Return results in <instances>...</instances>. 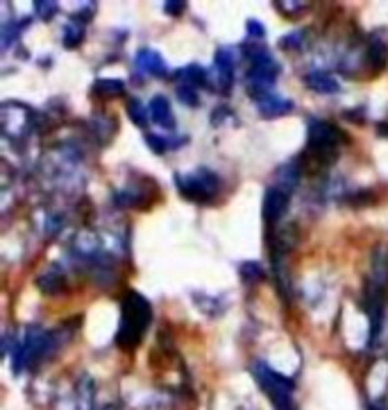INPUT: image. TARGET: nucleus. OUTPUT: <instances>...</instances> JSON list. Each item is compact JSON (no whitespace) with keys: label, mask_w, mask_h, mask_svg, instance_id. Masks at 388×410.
Returning <instances> with one entry per match:
<instances>
[{"label":"nucleus","mask_w":388,"mask_h":410,"mask_svg":"<svg viewBox=\"0 0 388 410\" xmlns=\"http://www.w3.org/2000/svg\"><path fill=\"white\" fill-rule=\"evenodd\" d=\"M153 322V306L141 292L128 290L121 300V326L116 334V345L123 351H132L141 345L143 334Z\"/></svg>","instance_id":"1"},{"label":"nucleus","mask_w":388,"mask_h":410,"mask_svg":"<svg viewBox=\"0 0 388 410\" xmlns=\"http://www.w3.org/2000/svg\"><path fill=\"white\" fill-rule=\"evenodd\" d=\"M345 132L338 130L334 123L311 118L306 125V154L321 166H329L336 161L338 147L345 141Z\"/></svg>","instance_id":"2"},{"label":"nucleus","mask_w":388,"mask_h":410,"mask_svg":"<svg viewBox=\"0 0 388 410\" xmlns=\"http://www.w3.org/2000/svg\"><path fill=\"white\" fill-rule=\"evenodd\" d=\"M253 374H255V379L259 383V388L264 390V394L270 399L272 408L275 410H298V404H295V399H293L295 385H293L291 379H287L284 374L275 372L264 360L255 363Z\"/></svg>","instance_id":"3"},{"label":"nucleus","mask_w":388,"mask_h":410,"mask_svg":"<svg viewBox=\"0 0 388 410\" xmlns=\"http://www.w3.org/2000/svg\"><path fill=\"white\" fill-rule=\"evenodd\" d=\"M175 186L182 198L196 204H211L221 193V179L209 168H198L193 173H177Z\"/></svg>","instance_id":"4"},{"label":"nucleus","mask_w":388,"mask_h":410,"mask_svg":"<svg viewBox=\"0 0 388 410\" xmlns=\"http://www.w3.org/2000/svg\"><path fill=\"white\" fill-rule=\"evenodd\" d=\"M279 71L282 66L277 64L275 57L261 48V45H255V50L250 52V71H248V86L255 100L270 93Z\"/></svg>","instance_id":"5"},{"label":"nucleus","mask_w":388,"mask_h":410,"mask_svg":"<svg viewBox=\"0 0 388 410\" xmlns=\"http://www.w3.org/2000/svg\"><path fill=\"white\" fill-rule=\"evenodd\" d=\"M291 202V193L279 186H268L264 195V222L268 227H275L284 215H287Z\"/></svg>","instance_id":"6"},{"label":"nucleus","mask_w":388,"mask_h":410,"mask_svg":"<svg viewBox=\"0 0 388 410\" xmlns=\"http://www.w3.org/2000/svg\"><path fill=\"white\" fill-rule=\"evenodd\" d=\"M234 68H236V57L232 48H218L214 57V79L216 89L227 93L234 82Z\"/></svg>","instance_id":"7"},{"label":"nucleus","mask_w":388,"mask_h":410,"mask_svg":"<svg viewBox=\"0 0 388 410\" xmlns=\"http://www.w3.org/2000/svg\"><path fill=\"white\" fill-rule=\"evenodd\" d=\"M134 64H136V71L143 73V75H153V77H166L168 75V66L164 62V57L153 48H143V50L136 52Z\"/></svg>","instance_id":"8"},{"label":"nucleus","mask_w":388,"mask_h":410,"mask_svg":"<svg viewBox=\"0 0 388 410\" xmlns=\"http://www.w3.org/2000/svg\"><path fill=\"white\" fill-rule=\"evenodd\" d=\"M257 109L264 118H279V116L291 113L295 109V105H293V100L282 98L275 93V91H270V93L257 98Z\"/></svg>","instance_id":"9"},{"label":"nucleus","mask_w":388,"mask_h":410,"mask_svg":"<svg viewBox=\"0 0 388 410\" xmlns=\"http://www.w3.org/2000/svg\"><path fill=\"white\" fill-rule=\"evenodd\" d=\"M148 111H150L153 123H157L159 127L164 130H173L175 127V116H173V107H170L168 98L164 96H155L148 105Z\"/></svg>","instance_id":"10"},{"label":"nucleus","mask_w":388,"mask_h":410,"mask_svg":"<svg viewBox=\"0 0 388 410\" xmlns=\"http://www.w3.org/2000/svg\"><path fill=\"white\" fill-rule=\"evenodd\" d=\"M304 82H306V86H309V89H314L316 93H323V96H334V93H338V91H340V84L329 73H325V71L309 73V75L304 77Z\"/></svg>","instance_id":"11"},{"label":"nucleus","mask_w":388,"mask_h":410,"mask_svg":"<svg viewBox=\"0 0 388 410\" xmlns=\"http://www.w3.org/2000/svg\"><path fill=\"white\" fill-rule=\"evenodd\" d=\"M91 93L100 100L118 98L125 93V82L123 79H116V77H98L94 82V89H91Z\"/></svg>","instance_id":"12"},{"label":"nucleus","mask_w":388,"mask_h":410,"mask_svg":"<svg viewBox=\"0 0 388 410\" xmlns=\"http://www.w3.org/2000/svg\"><path fill=\"white\" fill-rule=\"evenodd\" d=\"M302 177V161L300 159H295V161H289L287 166H282L277 170V181H279V188L293 193V188L298 186V181Z\"/></svg>","instance_id":"13"},{"label":"nucleus","mask_w":388,"mask_h":410,"mask_svg":"<svg viewBox=\"0 0 388 410\" xmlns=\"http://www.w3.org/2000/svg\"><path fill=\"white\" fill-rule=\"evenodd\" d=\"M366 59H368V64L372 66L375 73L384 71L386 64H388V45H386L382 39H372V41L366 45Z\"/></svg>","instance_id":"14"},{"label":"nucleus","mask_w":388,"mask_h":410,"mask_svg":"<svg viewBox=\"0 0 388 410\" xmlns=\"http://www.w3.org/2000/svg\"><path fill=\"white\" fill-rule=\"evenodd\" d=\"M37 286L45 295H60L66 288V281H64V275L60 270H48L37 279Z\"/></svg>","instance_id":"15"},{"label":"nucleus","mask_w":388,"mask_h":410,"mask_svg":"<svg viewBox=\"0 0 388 410\" xmlns=\"http://www.w3.org/2000/svg\"><path fill=\"white\" fill-rule=\"evenodd\" d=\"M177 79H179L182 84L198 89V86L207 84V71H204V68L198 66V64H189V66L179 68V71H177Z\"/></svg>","instance_id":"16"},{"label":"nucleus","mask_w":388,"mask_h":410,"mask_svg":"<svg viewBox=\"0 0 388 410\" xmlns=\"http://www.w3.org/2000/svg\"><path fill=\"white\" fill-rule=\"evenodd\" d=\"M238 275H241L243 283L253 286V283H259V281L266 279V270L259 261H243V263L238 266Z\"/></svg>","instance_id":"17"},{"label":"nucleus","mask_w":388,"mask_h":410,"mask_svg":"<svg viewBox=\"0 0 388 410\" xmlns=\"http://www.w3.org/2000/svg\"><path fill=\"white\" fill-rule=\"evenodd\" d=\"M84 34H87V28H84V21H73L64 25V45L66 48H77L79 43L84 41Z\"/></svg>","instance_id":"18"},{"label":"nucleus","mask_w":388,"mask_h":410,"mask_svg":"<svg viewBox=\"0 0 388 410\" xmlns=\"http://www.w3.org/2000/svg\"><path fill=\"white\" fill-rule=\"evenodd\" d=\"M128 113L134 125H139V127H145L148 120H150V111H145V105H141L136 98H130L128 100Z\"/></svg>","instance_id":"19"},{"label":"nucleus","mask_w":388,"mask_h":410,"mask_svg":"<svg viewBox=\"0 0 388 410\" xmlns=\"http://www.w3.org/2000/svg\"><path fill=\"white\" fill-rule=\"evenodd\" d=\"M145 143L150 145L155 154H166L170 150V136H159V134H145Z\"/></svg>","instance_id":"20"},{"label":"nucleus","mask_w":388,"mask_h":410,"mask_svg":"<svg viewBox=\"0 0 388 410\" xmlns=\"http://www.w3.org/2000/svg\"><path fill=\"white\" fill-rule=\"evenodd\" d=\"M57 9H60V5L48 3V0H37V3H34V11H37V16L41 21H50L57 14Z\"/></svg>","instance_id":"21"},{"label":"nucleus","mask_w":388,"mask_h":410,"mask_svg":"<svg viewBox=\"0 0 388 410\" xmlns=\"http://www.w3.org/2000/svg\"><path fill=\"white\" fill-rule=\"evenodd\" d=\"M279 45L282 48H287V50H300L302 45H304V32L302 30H295V32H291V34H287L282 41H279Z\"/></svg>","instance_id":"22"},{"label":"nucleus","mask_w":388,"mask_h":410,"mask_svg":"<svg viewBox=\"0 0 388 410\" xmlns=\"http://www.w3.org/2000/svg\"><path fill=\"white\" fill-rule=\"evenodd\" d=\"M177 98H179V102H184V105L196 107V105H198V89L187 86V84H179V86H177Z\"/></svg>","instance_id":"23"},{"label":"nucleus","mask_w":388,"mask_h":410,"mask_svg":"<svg viewBox=\"0 0 388 410\" xmlns=\"http://www.w3.org/2000/svg\"><path fill=\"white\" fill-rule=\"evenodd\" d=\"M275 7H289L287 11H284V14H293L295 16V14H300V11H304L309 5H306V3H282V0H277Z\"/></svg>","instance_id":"24"},{"label":"nucleus","mask_w":388,"mask_h":410,"mask_svg":"<svg viewBox=\"0 0 388 410\" xmlns=\"http://www.w3.org/2000/svg\"><path fill=\"white\" fill-rule=\"evenodd\" d=\"M248 34H250V37L264 39V34H266V30H264V25H261V23H259V21H248Z\"/></svg>","instance_id":"25"},{"label":"nucleus","mask_w":388,"mask_h":410,"mask_svg":"<svg viewBox=\"0 0 388 410\" xmlns=\"http://www.w3.org/2000/svg\"><path fill=\"white\" fill-rule=\"evenodd\" d=\"M162 7H164L166 14H173V16H177V14H182V11L187 9V3H170V0H166V3H164Z\"/></svg>","instance_id":"26"},{"label":"nucleus","mask_w":388,"mask_h":410,"mask_svg":"<svg viewBox=\"0 0 388 410\" xmlns=\"http://www.w3.org/2000/svg\"><path fill=\"white\" fill-rule=\"evenodd\" d=\"M105 410H118V408H116V406H107Z\"/></svg>","instance_id":"27"}]
</instances>
